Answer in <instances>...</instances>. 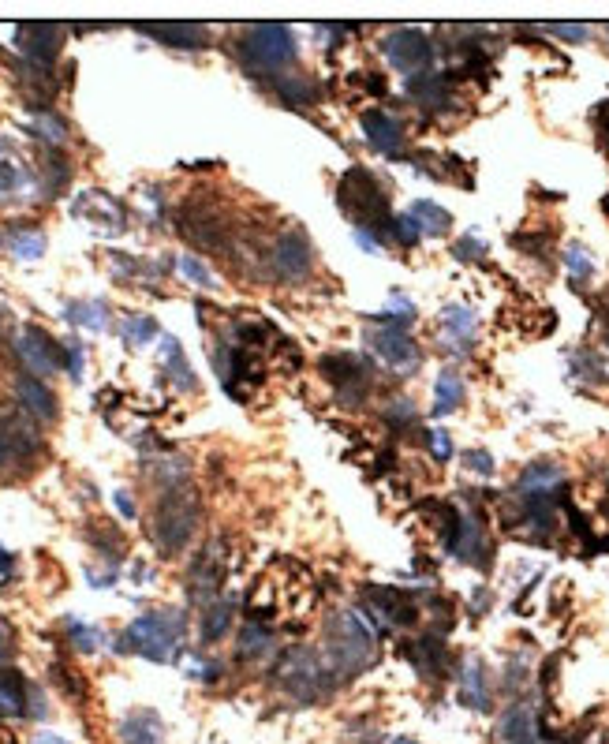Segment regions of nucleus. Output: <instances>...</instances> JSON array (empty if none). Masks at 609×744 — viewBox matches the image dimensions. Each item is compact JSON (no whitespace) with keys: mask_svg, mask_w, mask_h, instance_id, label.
Here are the masks:
<instances>
[{"mask_svg":"<svg viewBox=\"0 0 609 744\" xmlns=\"http://www.w3.org/2000/svg\"><path fill=\"white\" fill-rule=\"evenodd\" d=\"M281 685L296 696V700H326L329 692L337 688L340 673L329 662V655H318L311 647H296L281 659Z\"/></svg>","mask_w":609,"mask_h":744,"instance_id":"nucleus-1","label":"nucleus"},{"mask_svg":"<svg viewBox=\"0 0 609 744\" xmlns=\"http://www.w3.org/2000/svg\"><path fill=\"white\" fill-rule=\"evenodd\" d=\"M195 528H199V498H195L191 490L176 487L157 501L154 543L161 546L165 554H180V550L195 539Z\"/></svg>","mask_w":609,"mask_h":744,"instance_id":"nucleus-2","label":"nucleus"},{"mask_svg":"<svg viewBox=\"0 0 609 744\" xmlns=\"http://www.w3.org/2000/svg\"><path fill=\"white\" fill-rule=\"evenodd\" d=\"M329 636H333L329 640V662L337 666L340 677L367 670L370 659H374V640H378V632L367 625V617L359 610H348V614H340L333 621Z\"/></svg>","mask_w":609,"mask_h":744,"instance_id":"nucleus-3","label":"nucleus"},{"mask_svg":"<svg viewBox=\"0 0 609 744\" xmlns=\"http://www.w3.org/2000/svg\"><path fill=\"white\" fill-rule=\"evenodd\" d=\"M128 640L124 647L128 651H139L142 659L150 662H169L180 647V636H184V617L172 614V610H154V614H142L139 621H131Z\"/></svg>","mask_w":609,"mask_h":744,"instance_id":"nucleus-4","label":"nucleus"},{"mask_svg":"<svg viewBox=\"0 0 609 744\" xmlns=\"http://www.w3.org/2000/svg\"><path fill=\"white\" fill-rule=\"evenodd\" d=\"M340 206H344V214L355 221V229H367V221L374 229H378V221L389 229V221H393V217H389L385 191L378 187V180H374L367 169L344 172V180H340Z\"/></svg>","mask_w":609,"mask_h":744,"instance_id":"nucleus-5","label":"nucleus"},{"mask_svg":"<svg viewBox=\"0 0 609 744\" xmlns=\"http://www.w3.org/2000/svg\"><path fill=\"white\" fill-rule=\"evenodd\" d=\"M292 60H296L292 27H284V23H258V27L247 30V38H243V64L247 68L277 72V68L292 64Z\"/></svg>","mask_w":609,"mask_h":744,"instance_id":"nucleus-6","label":"nucleus"},{"mask_svg":"<svg viewBox=\"0 0 609 744\" xmlns=\"http://www.w3.org/2000/svg\"><path fill=\"white\" fill-rule=\"evenodd\" d=\"M382 53H385V60H389V68H397V72L411 75V79L426 75V68L434 64V45H430V38H426L423 30H415V27L393 30L382 42Z\"/></svg>","mask_w":609,"mask_h":744,"instance_id":"nucleus-7","label":"nucleus"},{"mask_svg":"<svg viewBox=\"0 0 609 744\" xmlns=\"http://www.w3.org/2000/svg\"><path fill=\"white\" fill-rule=\"evenodd\" d=\"M367 344L374 348V356L382 359L385 367H393L397 374H411L419 367V359H423L415 337L404 326H378V330L367 333Z\"/></svg>","mask_w":609,"mask_h":744,"instance_id":"nucleus-8","label":"nucleus"},{"mask_svg":"<svg viewBox=\"0 0 609 744\" xmlns=\"http://www.w3.org/2000/svg\"><path fill=\"white\" fill-rule=\"evenodd\" d=\"M15 352H19L23 367H27L34 378H45V374H53L57 367H64V348H60L45 330H38V326H23V330H19Z\"/></svg>","mask_w":609,"mask_h":744,"instance_id":"nucleus-9","label":"nucleus"},{"mask_svg":"<svg viewBox=\"0 0 609 744\" xmlns=\"http://www.w3.org/2000/svg\"><path fill=\"white\" fill-rule=\"evenodd\" d=\"M19 38V49L30 57V64H38V68H49L53 60H57L60 45H64V27H57V23H23V27L15 30Z\"/></svg>","mask_w":609,"mask_h":744,"instance_id":"nucleus-10","label":"nucleus"},{"mask_svg":"<svg viewBox=\"0 0 609 744\" xmlns=\"http://www.w3.org/2000/svg\"><path fill=\"white\" fill-rule=\"evenodd\" d=\"M273 270L281 273L284 281H299L311 273V244L303 232H281L273 244Z\"/></svg>","mask_w":609,"mask_h":744,"instance_id":"nucleus-11","label":"nucleus"},{"mask_svg":"<svg viewBox=\"0 0 609 744\" xmlns=\"http://www.w3.org/2000/svg\"><path fill=\"white\" fill-rule=\"evenodd\" d=\"M449 550H453L460 561H468V565H486V561H490V539H486V531H482L479 516L460 513V524H456V535H453V543H449Z\"/></svg>","mask_w":609,"mask_h":744,"instance_id":"nucleus-12","label":"nucleus"},{"mask_svg":"<svg viewBox=\"0 0 609 744\" xmlns=\"http://www.w3.org/2000/svg\"><path fill=\"white\" fill-rule=\"evenodd\" d=\"M363 135H367V143L374 146L378 154H385V158H400V154H404V128H400V120H393V116L382 113V109L363 113Z\"/></svg>","mask_w":609,"mask_h":744,"instance_id":"nucleus-13","label":"nucleus"},{"mask_svg":"<svg viewBox=\"0 0 609 744\" xmlns=\"http://www.w3.org/2000/svg\"><path fill=\"white\" fill-rule=\"evenodd\" d=\"M71 210H75V217H83V221L105 232H124V206L109 195H101V191H83Z\"/></svg>","mask_w":609,"mask_h":744,"instance_id":"nucleus-14","label":"nucleus"},{"mask_svg":"<svg viewBox=\"0 0 609 744\" xmlns=\"http://www.w3.org/2000/svg\"><path fill=\"white\" fill-rule=\"evenodd\" d=\"M34 449H38V430L30 427V419H19V415L0 419V472L12 468L15 457H27Z\"/></svg>","mask_w":609,"mask_h":744,"instance_id":"nucleus-15","label":"nucleus"},{"mask_svg":"<svg viewBox=\"0 0 609 744\" xmlns=\"http://www.w3.org/2000/svg\"><path fill=\"white\" fill-rule=\"evenodd\" d=\"M322 374H326L329 382L337 386V393L348 401H359L363 393H367V374H363V367L355 363V359H348V356H329V359H322Z\"/></svg>","mask_w":609,"mask_h":744,"instance_id":"nucleus-16","label":"nucleus"},{"mask_svg":"<svg viewBox=\"0 0 609 744\" xmlns=\"http://www.w3.org/2000/svg\"><path fill=\"white\" fill-rule=\"evenodd\" d=\"M561 483H565V472H561L557 464L535 460V464H527L524 475L516 479V494H520V498H550Z\"/></svg>","mask_w":609,"mask_h":744,"instance_id":"nucleus-17","label":"nucleus"},{"mask_svg":"<svg viewBox=\"0 0 609 744\" xmlns=\"http://www.w3.org/2000/svg\"><path fill=\"white\" fill-rule=\"evenodd\" d=\"M539 726H535V711L531 707H509L494 730V744H535Z\"/></svg>","mask_w":609,"mask_h":744,"instance_id":"nucleus-18","label":"nucleus"},{"mask_svg":"<svg viewBox=\"0 0 609 744\" xmlns=\"http://www.w3.org/2000/svg\"><path fill=\"white\" fill-rule=\"evenodd\" d=\"M142 34H154L157 42L165 45H176V49H202L210 42L206 34L210 30L199 27V23H139Z\"/></svg>","mask_w":609,"mask_h":744,"instance_id":"nucleus-19","label":"nucleus"},{"mask_svg":"<svg viewBox=\"0 0 609 744\" xmlns=\"http://www.w3.org/2000/svg\"><path fill=\"white\" fill-rule=\"evenodd\" d=\"M441 330H445V344H453L456 352H468L475 341V311L471 307H445L441 311Z\"/></svg>","mask_w":609,"mask_h":744,"instance_id":"nucleus-20","label":"nucleus"},{"mask_svg":"<svg viewBox=\"0 0 609 744\" xmlns=\"http://www.w3.org/2000/svg\"><path fill=\"white\" fill-rule=\"evenodd\" d=\"M15 393H19V401L27 404V412L34 415V419H57V401H53V393L42 386V378H34V374H23L19 382H15Z\"/></svg>","mask_w":609,"mask_h":744,"instance_id":"nucleus-21","label":"nucleus"},{"mask_svg":"<svg viewBox=\"0 0 609 744\" xmlns=\"http://www.w3.org/2000/svg\"><path fill=\"white\" fill-rule=\"evenodd\" d=\"M460 700L468 703L471 711H486V707H490V685H486V670H482L479 659L464 662V673H460Z\"/></svg>","mask_w":609,"mask_h":744,"instance_id":"nucleus-22","label":"nucleus"},{"mask_svg":"<svg viewBox=\"0 0 609 744\" xmlns=\"http://www.w3.org/2000/svg\"><path fill=\"white\" fill-rule=\"evenodd\" d=\"M120 741L124 744H161V718L154 711H131L120 722Z\"/></svg>","mask_w":609,"mask_h":744,"instance_id":"nucleus-23","label":"nucleus"},{"mask_svg":"<svg viewBox=\"0 0 609 744\" xmlns=\"http://www.w3.org/2000/svg\"><path fill=\"white\" fill-rule=\"evenodd\" d=\"M221 576H225L221 543H210V550H206L199 558V565H195V595H199V599H210L213 591L221 587Z\"/></svg>","mask_w":609,"mask_h":744,"instance_id":"nucleus-24","label":"nucleus"},{"mask_svg":"<svg viewBox=\"0 0 609 744\" xmlns=\"http://www.w3.org/2000/svg\"><path fill=\"white\" fill-rule=\"evenodd\" d=\"M404 655H408L423 673H441L445 670V647H441V636H419L404 644Z\"/></svg>","mask_w":609,"mask_h":744,"instance_id":"nucleus-25","label":"nucleus"},{"mask_svg":"<svg viewBox=\"0 0 609 744\" xmlns=\"http://www.w3.org/2000/svg\"><path fill=\"white\" fill-rule=\"evenodd\" d=\"M27 711V685L12 670H0V718H19Z\"/></svg>","mask_w":609,"mask_h":744,"instance_id":"nucleus-26","label":"nucleus"},{"mask_svg":"<svg viewBox=\"0 0 609 744\" xmlns=\"http://www.w3.org/2000/svg\"><path fill=\"white\" fill-rule=\"evenodd\" d=\"M411 217H415V225L423 229V236H445V232L453 229V217H449V210H445V206H438V202H430V199L415 202V206H411Z\"/></svg>","mask_w":609,"mask_h":744,"instance_id":"nucleus-27","label":"nucleus"},{"mask_svg":"<svg viewBox=\"0 0 609 744\" xmlns=\"http://www.w3.org/2000/svg\"><path fill=\"white\" fill-rule=\"evenodd\" d=\"M460 401H464V382H460V374L445 367V371L438 374V382H434V415L456 412Z\"/></svg>","mask_w":609,"mask_h":744,"instance_id":"nucleus-28","label":"nucleus"},{"mask_svg":"<svg viewBox=\"0 0 609 744\" xmlns=\"http://www.w3.org/2000/svg\"><path fill=\"white\" fill-rule=\"evenodd\" d=\"M64 318H68L71 326H79V330H94V333H101L105 326H109V307H105L101 300L68 303V311H64Z\"/></svg>","mask_w":609,"mask_h":744,"instance_id":"nucleus-29","label":"nucleus"},{"mask_svg":"<svg viewBox=\"0 0 609 744\" xmlns=\"http://www.w3.org/2000/svg\"><path fill=\"white\" fill-rule=\"evenodd\" d=\"M161 352H165V374H169L172 382L180 389H195V374L187 367L180 341H176V337H161Z\"/></svg>","mask_w":609,"mask_h":744,"instance_id":"nucleus-30","label":"nucleus"},{"mask_svg":"<svg viewBox=\"0 0 609 744\" xmlns=\"http://www.w3.org/2000/svg\"><path fill=\"white\" fill-rule=\"evenodd\" d=\"M228 625H232V606H228L225 599L210 602L206 614H202V640H206V644H217L228 632Z\"/></svg>","mask_w":609,"mask_h":744,"instance_id":"nucleus-31","label":"nucleus"},{"mask_svg":"<svg viewBox=\"0 0 609 744\" xmlns=\"http://www.w3.org/2000/svg\"><path fill=\"white\" fill-rule=\"evenodd\" d=\"M120 337H124V344H131V348L150 344L157 337V322L150 315H128L120 322Z\"/></svg>","mask_w":609,"mask_h":744,"instance_id":"nucleus-32","label":"nucleus"},{"mask_svg":"<svg viewBox=\"0 0 609 744\" xmlns=\"http://www.w3.org/2000/svg\"><path fill=\"white\" fill-rule=\"evenodd\" d=\"M8 244H12V255L23 258V262H34V258L45 255V236L34 229H15L8 236Z\"/></svg>","mask_w":609,"mask_h":744,"instance_id":"nucleus-33","label":"nucleus"},{"mask_svg":"<svg viewBox=\"0 0 609 744\" xmlns=\"http://www.w3.org/2000/svg\"><path fill=\"white\" fill-rule=\"evenodd\" d=\"M30 131L42 139V143L49 146H60V143H68V128H64V120L53 113H34L30 116Z\"/></svg>","mask_w":609,"mask_h":744,"instance_id":"nucleus-34","label":"nucleus"},{"mask_svg":"<svg viewBox=\"0 0 609 744\" xmlns=\"http://www.w3.org/2000/svg\"><path fill=\"white\" fill-rule=\"evenodd\" d=\"M270 632H266V625H258V621H251V625H243L240 632V659H258V655H266L270 651Z\"/></svg>","mask_w":609,"mask_h":744,"instance_id":"nucleus-35","label":"nucleus"},{"mask_svg":"<svg viewBox=\"0 0 609 744\" xmlns=\"http://www.w3.org/2000/svg\"><path fill=\"white\" fill-rule=\"evenodd\" d=\"M565 266H568V277H572V285L576 288H580L583 281H591V273H595V262H591V255H587V247L583 244L565 247Z\"/></svg>","mask_w":609,"mask_h":744,"instance_id":"nucleus-36","label":"nucleus"},{"mask_svg":"<svg viewBox=\"0 0 609 744\" xmlns=\"http://www.w3.org/2000/svg\"><path fill=\"white\" fill-rule=\"evenodd\" d=\"M389 232H393V236H397L404 247H415V244H419V236H423V229L415 225V217H411V214L393 217V221H389Z\"/></svg>","mask_w":609,"mask_h":744,"instance_id":"nucleus-37","label":"nucleus"},{"mask_svg":"<svg viewBox=\"0 0 609 744\" xmlns=\"http://www.w3.org/2000/svg\"><path fill=\"white\" fill-rule=\"evenodd\" d=\"M68 632H71V644L79 647V651H98V647H101V632L90 629V625H83V621H71Z\"/></svg>","mask_w":609,"mask_h":744,"instance_id":"nucleus-38","label":"nucleus"},{"mask_svg":"<svg viewBox=\"0 0 609 744\" xmlns=\"http://www.w3.org/2000/svg\"><path fill=\"white\" fill-rule=\"evenodd\" d=\"M180 273H184V277H187V281H191V285L213 288L210 270H206V266H202V262H199V258H195V255H184V258H180Z\"/></svg>","mask_w":609,"mask_h":744,"instance_id":"nucleus-39","label":"nucleus"},{"mask_svg":"<svg viewBox=\"0 0 609 744\" xmlns=\"http://www.w3.org/2000/svg\"><path fill=\"white\" fill-rule=\"evenodd\" d=\"M23 184H27V176L15 169L12 161H0V195H15V191H23Z\"/></svg>","mask_w":609,"mask_h":744,"instance_id":"nucleus-40","label":"nucleus"},{"mask_svg":"<svg viewBox=\"0 0 609 744\" xmlns=\"http://www.w3.org/2000/svg\"><path fill=\"white\" fill-rule=\"evenodd\" d=\"M83 363H86V352H83V344L71 337L68 344H64V367H68V374L79 382L83 378Z\"/></svg>","mask_w":609,"mask_h":744,"instance_id":"nucleus-41","label":"nucleus"},{"mask_svg":"<svg viewBox=\"0 0 609 744\" xmlns=\"http://www.w3.org/2000/svg\"><path fill=\"white\" fill-rule=\"evenodd\" d=\"M456 258H464V262H479V258H486V244L475 240V236H464V240L456 244Z\"/></svg>","mask_w":609,"mask_h":744,"instance_id":"nucleus-42","label":"nucleus"},{"mask_svg":"<svg viewBox=\"0 0 609 744\" xmlns=\"http://www.w3.org/2000/svg\"><path fill=\"white\" fill-rule=\"evenodd\" d=\"M430 453H434L438 460H449V457H453V438H449V434H445L441 427L430 430Z\"/></svg>","mask_w":609,"mask_h":744,"instance_id":"nucleus-43","label":"nucleus"},{"mask_svg":"<svg viewBox=\"0 0 609 744\" xmlns=\"http://www.w3.org/2000/svg\"><path fill=\"white\" fill-rule=\"evenodd\" d=\"M572 363H576V374H587V378H602V359L595 356V352H576L572 356Z\"/></svg>","mask_w":609,"mask_h":744,"instance_id":"nucleus-44","label":"nucleus"},{"mask_svg":"<svg viewBox=\"0 0 609 744\" xmlns=\"http://www.w3.org/2000/svg\"><path fill=\"white\" fill-rule=\"evenodd\" d=\"M464 464L479 475H494V460H490V453H482V449H471L468 457H464Z\"/></svg>","mask_w":609,"mask_h":744,"instance_id":"nucleus-45","label":"nucleus"},{"mask_svg":"<svg viewBox=\"0 0 609 744\" xmlns=\"http://www.w3.org/2000/svg\"><path fill=\"white\" fill-rule=\"evenodd\" d=\"M553 34H565L568 42H583L587 34H591V27H583V23H553Z\"/></svg>","mask_w":609,"mask_h":744,"instance_id":"nucleus-46","label":"nucleus"},{"mask_svg":"<svg viewBox=\"0 0 609 744\" xmlns=\"http://www.w3.org/2000/svg\"><path fill=\"white\" fill-rule=\"evenodd\" d=\"M12 573H15V561H12V554H8L4 546H0V587H4V584H8V580H12Z\"/></svg>","mask_w":609,"mask_h":744,"instance_id":"nucleus-47","label":"nucleus"},{"mask_svg":"<svg viewBox=\"0 0 609 744\" xmlns=\"http://www.w3.org/2000/svg\"><path fill=\"white\" fill-rule=\"evenodd\" d=\"M116 505H120V513L124 516H135V501H131L124 490H116Z\"/></svg>","mask_w":609,"mask_h":744,"instance_id":"nucleus-48","label":"nucleus"},{"mask_svg":"<svg viewBox=\"0 0 609 744\" xmlns=\"http://www.w3.org/2000/svg\"><path fill=\"white\" fill-rule=\"evenodd\" d=\"M34 744H68V741H64V737H57V733H38V737H34Z\"/></svg>","mask_w":609,"mask_h":744,"instance_id":"nucleus-49","label":"nucleus"},{"mask_svg":"<svg viewBox=\"0 0 609 744\" xmlns=\"http://www.w3.org/2000/svg\"><path fill=\"white\" fill-rule=\"evenodd\" d=\"M598 128H602V131H606V135H609V101H606V105H602V109H598Z\"/></svg>","mask_w":609,"mask_h":744,"instance_id":"nucleus-50","label":"nucleus"},{"mask_svg":"<svg viewBox=\"0 0 609 744\" xmlns=\"http://www.w3.org/2000/svg\"><path fill=\"white\" fill-rule=\"evenodd\" d=\"M0 744H12V737H8L4 730H0Z\"/></svg>","mask_w":609,"mask_h":744,"instance_id":"nucleus-51","label":"nucleus"},{"mask_svg":"<svg viewBox=\"0 0 609 744\" xmlns=\"http://www.w3.org/2000/svg\"><path fill=\"white\" fill-rule=\"evenodd\" d=\"M4 636H8V632H4V625H0V651H4Z\"/></svg>","mask_w":609,"mask_h":744,"instance_id":"nucleus-52","label":"nucleus"},{"mask_svg":"<svg viewBox=\"0 0 609 744\" xmlns=\"http://www.w3.org/2000/svg\"><path fill=\"white\" fill-rule=\"evenodd\" d=\"M393 744H415V741H408V737H400V741H393Z\"/></svg>","mask_w":609,"mask_h":744,"instance_id":"nucleus-53","label":"nucleus"},{"mask_svg":"<svg viewBox=\"0 0 609 744\" xmlns=\"http://www.w3.org/2000/svg\"><path fill=\"white\" fill-rule=\"evenodd\" d=\"M606 30H609V27H606Z\"/></svg>","mask_w":609,"mask_h":744,"instance_id":"nucleus-54","label":"nucleus"}]
</instances>
